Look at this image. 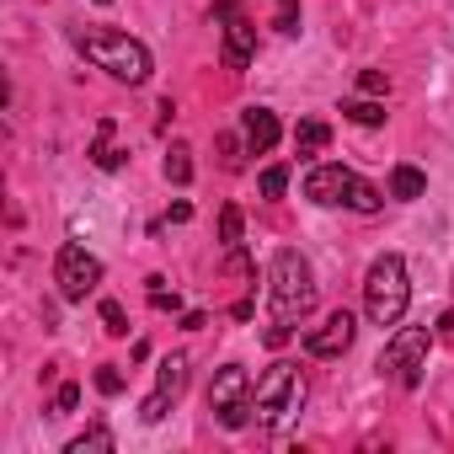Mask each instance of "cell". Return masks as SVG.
<instances>
[{
	"label": "cell",
	"mask_w": 454,
	"mask_h": 454,
	"mask_svg": "<svg viewBox=\"0 0 454 454\" xmlns=\"http://www.w3.org/2000/svg\"><path fill=\"white\" fill-rule=\"evenodd\" d=\"M70 43L97 65V70H107L113 81H123V86H145L150 81V49L139 43V38H129V33H113V27H70Z\"/></svg>",
	"instance_id": "obj_1"
},
{
	"label": "cell",
	"mask_w": 454,
	"mask_h": 454,
	"mask_svg": "<svg viewBox=\"0 0 454 454\" xmlns=\"http://www.w3.org/2000/svg\"><path fill=\"white\" fill-rule=\"evenodd\" d=\"M268 300H273V321H278V326H294V321H305V316L316 310V268H310L294 247H284V252L273 257Z\"/></svg>",
	"instance_id": "obj_2"
},
{
	"label": "cell",
	"mask_w": 454,
	"mask_h": 454,
	"mask_svg": "<svg viewBox=\"0 0 454 454\" xmlns=\"http://www.w3.org/2000/svg\"><path fill=\"white\" fill-rule=\"evenodd\" d=\"M305 395H310L305 369H300V364H273V369H262V380L252 385V417H257L262 427H289V422L305 411Z\"/></svg>",
	"instance_id": "obj_3"
},
{
	"label": "cell",
	"mask_w": 454,
	"mask_h": 454,
	"mask_svg": "<svg viewBox=\"0 0 454 454\" xmlns=\"http://www.w3.org/2000/svg\"><path fill=\"white\" fill-rule=\"evenodd\" d=\"M305 198L321 203V208H353V214H374L380 208V192L353 166H337V160H321V166L305 171Z\"/></svg>",
	"instance_id": "obj_4"
},
{
	"label": "cell",
	"mask_w": 454,
	"mask_h": 454,
	"mask_svg": "<svg viewBox=\"0 0 454 454\" xmlns=\"http://www.w3.org/2000/svg\"><path fill=\"white\" fill-rule=\"evenodd\" d=\"M406 305H411L406 262H401L395 252L374 257V262H369V273H364V310H369V321H374V326H401Z\"/></svg>",
	"instance_id": "obj_5"
},
{
	"label": "cell",
	"mask_w": 454,
	"mask_h": 454,
	"mask_svg": "<svg viewBox=\"0 0 454 454\" xmlns=\"http://www.w3.org/2000/svg\"><path fill=\"white\" fill-rule=\"evenodd\" d=\"M208 411H214L219 427H231V433H241V427L252 422V374H247L241 364H224V369L214 374V385H208Z\"/></svg>",
	"instance_id": "obj_6"
},
{
	"label": "cell",
	"mask_w": 454,
	"mask_h": 454,
	"mask_svg": "<svg viewBox=\"0 0 454 454\" xmlns=\"http://www.w3.org/2000/svg\"><path fill=\"white\" fill-rule=\"evenodd\" d=\"M427 348H433V332H427V326H395V337L385 342L380 369H385L401 390H417V385H422V369H427Z\"/></svg>",
	"instance_id": "obj_7"
},
{
	"label": "cell",
	"mask_w": 454,
	"mask_h": 454,
	"mask_svg": "<svg viewBox=\"0 0 454 454\" xmlns=\"http://www.w3.org/2000/svg\"><path fill=\"white\" fill-rule=\"evenodd\" d=\"M54 284H59V294L65 300H86V294H97V284H102V262L86 252V247H75V241H65L59 247V257H54Z\"/></svg>",
	"instance_id": "obj_8"
},
{
	"label": "cell",
	"mask_w": 454,
	"mask_h": 454,
	"mask_svg": "<svg viewBox=\"0 0 454 454\" xmlns=\"http://www.w3.org/2000/svg\"><path fill=\"white\" fill-rule=\"evenodd\" d=\"M182 390H187V358L171 353V358H160V369H155V390L145 395L139 422H166V411L182 401Z\"/></svg>",
	"instance_id": "obj_9"
},
{
	"label": "cell",
	"mask_w": 454,
	"mask_h": 454,
	"mask_svg": "<svg viewBox=\"0 0 454 454\" xmlns=\"http://www.w3.org/2000/svg\"><path fill=\"white\" fill-rule=\"evenodd\" d=\"M353 337H358L353 310H332V316L305 337V348H310V358H342V353L353 348Z\"/></svg>",
	"instance_id": "obj_10"
},
{
	"label": "cell",
	"mask_w": 454,
	"mask_h": 454,
	"mask_svg": "<svg viewBox=\"0 0 454 454\" xmlns=\"http://www.w3.org/2000/svg\"><path fill=\"white\" fill-rule=\"evenodd\" d=\"M219 59H224V70H247V65L257 59V27H252L247 17H231V22H224V49H219Z\"/></svg>",
	"instance_id": "obj_11"
},
{
	"label": "cell",
	"mask_w": 454,
	"mask_h": 454,
	"mask_svg": "<svg viewBox=\"0 0 454 454\" xmlns=\"http://www.w3.org/2000/svg\"><path fill=\"white\" fill-rule=\"evenodd\" d=\"M278 118H273V107H247L241 113V139H247V150L252 155H268L273 145H278Z\"/></svg>",
	"instance_id": "obj_12"
},
{
	"label": "cell",
	"mask_w": 454,
	"mask_h": 454,
	"mask_svg": "<svg viewBox=\"0 0 454 454\" xmlns=\"http://www.w3.org/2000/svg\"><path fill=\"white\" fill-rule=\"evenodd\" d=\"M332 145V129L321 123V118H305L300 129H294V150H300V160H310V155H321Z\"/></svg>",
	"instance_id": "obj_13"
},
{
	"label": "cell",
	"mask_w": 454,
	"mask_h": 454,
	"mask_svg": "<svg viewBox=\"0 0 454 454\" xmlns=\"http://www.w3.org/2000/svg\"><path fill=\"white\" fill-rule=\"evenodd\" d=\"M422 192H427V176H422L417 166H395V171H390V198L411 203V198H422Z\"/></svg>",
	"instance_id": "obj_14"
},
{
	"label": "cell",
	"mask_w": 454,
	"mask_h": 454,
	"mask_svg": "<svg viewBox=\"0 0 454 454\" xmlns=\"http://www.w3.org/2000/svg\"><path fill=\"white\" fill-rule=\"evenodd\" d=\"M113 449H118V438H113L107 427H86L81 438H70L65 454H113Z\"/></svg>",
	"instance_id": "obj_15"
},
{
	"label": "cell",
	"mask_w": 454,
	"mask_h": 454,
	"mask_svg": "<svg viewBox=\"0 0 454 454\" xmlns=\"http://www.w3.org/2000/svg\"><path fill=\"white\" fill-rule=\"evenodd\" d=\"M166 182H176V187L192 182V150H187V145H171V150H166Z\"/></svg>",
	"instance_id": "obj_16"
},
{
	"label": "cell",
	"mask_w": 454,
	"mask_h": 454,
	"mask_svg": "<svg viewBox=\"0 0 454 454\" xmlns=\"http://www.w3.org/2000/svg\"><path fill=\"white\" fill-rule=\"evenodd\" d=\"M107 139H113V123L102 118V129H97V150H91V160H97L102 171H118V166H123V155H118V150H113Z\"/></svg>",
	"instance_id": "obj_17"
},
{
	"label": "cell",
	"mask_w": 454,
	"mask_h": 454,
	"mask_svg": "<svg viewBox=\"0 0 454 454\" xmlns=\"http://www.w3.org/2000/svg\"><path fill=\"white\" fill-rule=\"evenodd\" d=\"M342 118L374 129V123H385V107H380V102H342Z\"/></svg>",
	"instance_id": "obj_18"
},
{
	"label": "cell",
	"mask_w": 454,
	"mask_h": 454,
	"mask_svg": "<svg viewBox=\"0 0 454 454\" xmlns=\"http://www.w3.org/2000/svg\"><path fill=\"white\" fill-rule=\"evenodd\" d=\"M102 326H107V337H129V316L118 300H102Z\"/></svg>",
	"instance_id": "obj_19"
},
{
	"label": "cell",
	"mask_w": 454,
	"mask_h": 454,
	"mask_svg": "<svg viewBox=\"0 0 454 454\" xmlns=\"http://www.w3.org/2000/svg\"><path fill=\"white\" fill-rule=\"evenodd\" d=\"M219 236H224V247H231V252L241 247V208H236V203L219 214Z\"/></svg>",
	"instance_id": "obj_20"
},
{
	"label": "cell",
	"mask_w": 454,
	"mask_h": 454,
	"mask_svg": "<svg viewBox=\"0 0 454 454\" xmlns=\"http://www.w3.org/2000/svg\"><path fill=\"white\" fill-rule=\"evenodd\" d=\"M284 187H289V166H268L262 171V198H284Z\"/></svg>",
	"instance_id": "obj_21"
},
{
	"label": "cell",
	"mask_w": 454,
	"mask_h": 454,
	"mask_svg": "<svg viewBox=\"0 0 454 454\" xmlns=\"http://www.w3.org/2000/svg\"><path fill=\"white\" fill-rule=\"evenodd\" d=\"M278 33H300V0H278Z\"/></svg>",
	"instance_id": "obj_22"
},
{
	"label": "cell",
	"mask_w": 454,
	"mask_h": 454,
	"mask_svg": "<svg viewBox=\"0 0 454 454\" xmlns=\"http://www.w3.org/2000/svg\"><path fill=\"white\" fill-rule=\"evenodd\" d=\"M150 305H155V310H176L182 300H176V294H166V278H150Z\"/></svg>",
	"instance_id": "obj_23"
},
{
	"label": "cell",
	"mask_w": 454,
	"mask_h": 454,
	"mask_svg": "<svg viewBox=\"0 0 454 454\" xmlns=\"http://www.w3.org/2000/svg\"><path fill=\"white\" fill-rule=\"evenodd\" d=\"M97 390H102V395H118V390H123V374H118L113 364H102V369H97Z\"/></svg>",
	"instance_id": "obj_24"
},
{
	"label": "cell",
	"mask_w": 454,
	"mask_h": 454,
	"mask_svg": "<svg viewBox=\"0 0 454 454\" xmlns=\"http://www.w3.org/2000/svg\"><path fill=\"white\" fill-rule=\"evenodd\" d=\"M358 86H364V97H385V91H390V81H385L380 70H364V75H358Z\"/></svg>",
	"instance_id": "obj_25"
},
{
	"label": "cell",
	"mask_w": 454,
	"mask_h": 454,
	"mask_svg": "<svg viewBox=\"0 0 454 454\" xmlns=\"http://www.w3.org/2000/svg\"><path fill=\"white\" fill-rule=\"evenodd\" d=\"M81 406V385H59V395H54V411L65 417V411H75Z\"/></svg>",
	"instance_id": "obj_26"
},
{
	"label": "cell",
	"mask_w": 454,
	"mask_h": 454,
	"mask_svg": "<svg viewBox=\"0 0 454 454\" xmlns=\"http://www.w3.org/2000/svg\"><path fill=\"white\" fill-rule=\"evenodd\" d=\"M214 17H219V22H231V17H241V0H214Z\"/></svg>",
	"instance_id": "obj_27"
},
{
	"label": "cell",
	"mask_w": 454,
	"mask_h": 454,
	"mask_svg": "<svg viewBox=\"0 0 454 454\" xmlns=\"http://www.w3.org/2000/svg\"><path fill=\"white\" fill-rule=\"evenodd\" d=\"M219 150H224V166H241V145H236L231 134H224V139H219Z\"/></svg>",
	"instance_id": "obj_28"
},
{
	"label": "cell",
	"mask_w": 454,
	"mask_h": 454,
	"mask_svg": "<svg viewBox=\"0 0 454 454\" xmlns=\"http://www.w3.org/2000/svg\"><path fill=\"white\" fill-rule=\"evenodd\" d=\"M192 219V203H171V224H187Z\"/></svg>",
	"instance_id": "obj_29"
},
{
	"label": "cell",
	"mask_w": 454,
	"mask_h": 454,
	"mask_svg": "<svg viewBox=\"0 0 454 454\" xmlns=\"http://www.w3.org/2000/svg\"><path fill=\"white\" fill-rule=\"evenodd\" d=\"M438 332H443V337H454V310H443V316H438Z\"/></svg>",
	"instance_id": "obj_30"
},
{
	"label": "cell",
	"mask_w": 454,
	"mask_h": 454,
	"mask_svg": "<svg viewBox=\"0 0 454 454\" xmlns=\"http://www.w3.org/2000/svg\"><path fill=\"white\" fill-rule=\"evenodd\" d=\"M97 6H113V0H97Z\"/></svg>",
	"instance_id": "obj_31"
}]
</instances>
